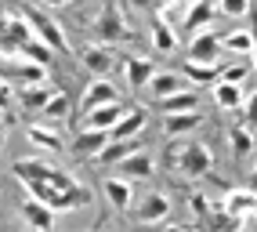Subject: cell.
I'll return each instance as SVG.
<instances>
[{
	"mask_svg": "<svg viewBox=\"0 0 257 232\" xmlns=\"http://www.w3.org/2000/svg\"><path fill=\"white\" fill-rule=\"evenodd\" d=\"M19 51H22L26 58H33V62H40V65H47V58H51V47H47L44 40H37V37L22 40V44H19Z\"/></svg>",
	"mask_w": 257,
	"mask_h": 232,
	"instance_id": "obj_27",
	"label": "cell"
},
{
	"mask_svg": "<svg viewBox=\"0 0 257 232\" xmlns=\"http://www.w3.org/2000/svg\"><path fill=\"white\" fill-rule=\"evenodd\" d=\"M8 105H11V87L0 80V109H8Z\"/></svg>",
	"mask_w": 257,
	"mask_h": 232,
	"instance_id": "obj_33",
	"label": "cell"
},
{
	"mask_svg": "<svg viewBox=\"0 0 257 232\" xmlns=\"http://www.w3.org/2000/svg\"><path fill=\"white\" fill-rule=\"evenodd\" d=\"M22 19L29 22V29H33V33H37V40H44V44L51 47V51H58V55H69V51H73L69 40H65V33H62V26H58V22H51L44 11L29 8V11L22 15Z\"/></svg>",
	"mask_w": 257,
	"mask_h": 232,
	"instance_id": "obj_2",
	"label": "cell"
},
{
	"mask_svg": "<svg viewBox=\"0 0 257 232\" xmlns=\"http://www.w3.org/2000/svg\"><path fill=\"white\" fill-rule=\"evenodd\" d=\"M44 8H65V4H73V0H40Z\"/></svg>",
	"mask_w": 257,
	"mask_h": 232,
	"instance_id": "obj_34",
	"label": "cell"
},
{
	"mask_svg": "<svg viewBox=\"0 0 257 232\" xmlns=\"http://www.w3.org/2000/svg\"><path fill=\"white\" fill-rule=\"evenodd\" d=\"M105 102H116V87L109 84L105 76H98L94 84H87V91H83V112H87V109H98V105H105Z\"/></svg>",
	"mask_w": 257,
	"mask_h": 232,
	"instance_id": "obj_15",
	"label": "cell"
},
{
	"mask_svg": "<svg viewBox=\"0 0 257 232\" xmlns=\"http://www.w3.org/2000/svg\"><path fill=\"white\" fill-rule=\"evenodd\" d=\"M142 127H145V109H123V116L109 127V135H112V142H127V138L138 135Z\"/></svg>",
	"mask_w": 257,
	"mask_h": 232,
	"instance_id": "obj_11",
	"label": "cell"
},
{
	"mask_svg": "<svg viewBox=\"0 0 257 232\" xmlns=\"http://www.w3.org/2000/svg\"><path fill=\"white\" fill-rule=\"evenodd\" d=\"M134 4H138V8H156L160 0H134Z\"/></svg>",
	"mask_w": 257,
	"mask_h": 232,
	"instance_id": "obj_36",
	"label": "cell"
},
{
	"mask_svg": "<svg viewBox=\"0 0 257 232\" xmlns=\"http://www.w3.org/2000/svg\"><path fill=\"white\" fill-rule=\"evenodd\" d=\"M188 58H196V62H217L221 58V37L210 26L192 33V40H188Z\"/></svg>",
	"mask_w": 257,
	"mask_h": 232,
	"instance_id": "obj_6",
	"label": "cell"
},
{
	"mask_svg": "<svg viewBox=\"0 0 257 232\" xmlns=\"http://www.w3.org/2000/svg\"><path fill=\"white\" fill-rule=\"evenodd\" d=\"M94 37H98V44H116V40H131L134 37L127 19L116 8V0H105V4H101L98 19H94Z\"/></svg>",
	"mask_w": 257,
	"mask_h": 232,
	"instance_id": "obj_1",
	"label": "cell"
},
{
	"mask_svg": "<svg viewBox=\"0 0 257 232\" xmlns=\"http://www.w3.org/2000/svg\"><path fill=\"white\" fill-rule=\"evenodd\" d=\"M22 218H26L29 228H40V232L55 228V210H51L40 196H26L22 200Z\"/></svg>",
	"mask_w": 257,
	"mask_h": 232,
	"instance_id": "obj_7",
	"label": "cell"
},
{
	"mask_svg": "<svg viewBox=\"0 0 257 232\" xmlns=\"http://www.w3.org/2000/svg\"><path fill=\"white\" fill-rule=\"evenodd\" d=\"M160 105H163V112H188V109H199V94L196 91H174V94L160 98Z\"/></svg>",
	"mask_w": 257,
	"mask_h": 232,
	"instance_id": "obj_19",
	"label": "cell"
},
{
	"mask_svg": "<svg viewBox=\"0 0 257 232\" xmlns=\"http://www.w3.org/2000/svg\"><path fill=\"white\" fill-rule=\"evenodd\" d=\"M196 127H199V112L196 109H188V112H167V120H163V131L170 138L188 135V131H196Z\"/></svg>",
	"mask_w": 257,
	"mask_h": 232,
	"instance_id": "obj_17",
	"label": "cell"
},
{
	"mask_svg": "<svg viewBox=\"0 0 257 232\" xmlns=\"http://www.w3.org/2000/svg\"><path fill=\"white\" fill-rule=\"evenodd\" d=\"M174 167H178L185 178H207L210 167H214V153H210L207 145H181Z\"/></svg>",
	"mask_w": 257,
	"mask_h": 232,
	"instance_id": "obj_3",
	"label": "cell"
},
{
	"mask_svg": "<svg viewBox=\"0 0 257 232\" xmlns=\"http://www.w3.org/2000/svg\"><path fill=\"white\" fill-rule=\"evenodd\" d=\"M44 116L47 120H65V116H69V98H65L62 91H55L47 98V105H44Z\"/></svg>",
	"mask_w": 257,
	"mask_h": 232,
	"instance_id": "obj_28",
	"label": "cell"
},
{
	"mask_svg": "<svg viewBox=\"0 0 257 232\" xmlns=\"http://www.w3.org/2000/svg\"><path fill=\"white\" fill-rule=\"evenodd\" d=\"M29 138L37 142V145H44V149H62V145H65L58 131H47L44 124H33V127H29Z\"/></svg>",
	"mask_w": 257,
	"mask_h": 232,
	"instance_id": "obj_26",
	"label": "cell"
},
{
	"mask_svg": "<svg viewBox=\"0 0 257 232\" xmlns=\"http://www.w3.org/2000/svg\"><path fill=\"white\" fill-rule=\"evenodd\" d=\"M185 8H188V11H185V22H181V33H188V37H192L196 29H203V26H210V22H214V15H217V8H214V4H207V0H188Z\"/></svg>",
	"mask_w": 257,
	"mask_h": 232,
	"instance_id": "obj_9",
	"label": "cell"
},
{
	"mask_svg": "<svg viewBox=\"0 0 257 232\" xmlns=\"http://www.w3.org/2000/svg\"><path fill=\"white\" fill-rule=\"evenodd\" d=\"M163 8H174V4H188V0H160Z\"/></svg>",
	"mask_w": 257,
	"mask_h": 232,
	"instance_id": "obj_37",
	"label": "cell"
},
{
	"mask_svg": "<svg viewBox=\"0 0 257 232\" xmlns=\"http://www.w3.org/2000/svg\"><path fill=\"white\" fill-rule=\"evenodd\" d=\"M119 116H123V105H119V98H116V102H105V105L83 112V127H101V131H109Z\"/></svg>",
	"mask_w": 257,
	"mask_h": 232,
	"instance_id": "obj_12",
	"label": "cell"
},
{
	"mask_svg": "<svg viewBox=\"0 0 257 232\" xmlns=\"http://www.w3.org/2000/svg\"><path fill=\"white\" fill-rule=\"evenodd\" d=\"M152 73H156V65H152L149 58H127V84L131 87H145Z\"/></svg>",
	"mask_w": 257,
	"mask_h": 232,
	"instance_id": "obj_20",
	"label": "cell"
},
{
	"mask_svg": "<svg viewBox=\"0 0 257 232\" xmlns=\"http://www.w3.org/2000/svg\"><path fill=\"white\" fill-rule=\"evenodd\" d=\"M253 203H257V192L253 189H228L225 200H221V210L232 214V218H243V214H250Z\"/></svg>",
	"mask_w": 257,
	"mask_h": 232,
	"instance_id": "obj_13",
	"label": "cell"
},
{
	"mask_svg": "<svg viewBox=\"0 0 257 232\" xmlns=\"http://www.w3.org/2000/svg\"><path fill=\"white\" fill-rule=\"evenodd\" d=\"M221 51H232V55H250V51H253V33H246V29L225 33V37H221Z\"/></svg>",
	"mask_w": 257,
	"mask_h": 232,
	"instance_id": "obj_22",
	"label": "cell"
},
{
	"mask_svg": "<svg viewBox=\"0 0 257 232\" xmlns=\"http://www.w3.org/2000/svg\"><path fill=\"white\" fill-rule=\"evenodd\" d=\"M250 55H253V62H257V29H253V51H250Z\"/></svg>",
	"mask_w": 257,
	"mask_h": 232,
	"instance_id": "obj_38",
	"label": "cell"
},
{
	"mask_svg": "<svg viewBox=\"0 0 257 232\" xmlns=\"http://www.w3.org/2000/svg\"><path fill=\"white\" fill-rule=\"evenodd\" d=\"M156 98H167V94H174V91H185V80L181 73H152V80L145 84Z\"/></svg>",
	"mask_w": 257,
	"mask_h": 232,
	"instance_id": "obj_18",
	"label": "cell"
},
{
	"mask_svg": "<svg viewBox=\"0 0 257 232\" xmlns=\"http://www.w3.org/2000/svg\"><path fill=\"white\" fill-rule=\"evenodd\" d=\"M170 210H174V203H170L167 192H145L138 207H134V214H138L142 225H163L170 218Z\"/></svg>",
	"mask_w": 257,
	"mask_h": 232,
	"instance_id": "obj_4",
	"label": "cell"
},
{
	"mask_svg": "<svg viewBox=\"0 0 257 232\" xmlns=\"http://www.w3.org/2000/svg\"><path fill=\"white\" fill-rule=\"evenodd\" d=\"M0 145H4V124H0Z\"/></svg>",
	"mask_w": 257,
	"mask_h": 232,
	"instance_id": "obj_39",
	"label": "cell"
},
{
	"mask_svg": "<svg viewBox=\"0 0 257 232\" xmlns=\"http://www.w3.org/2000/svg\"><path fill=\"white\" fill-rule=\"evenodd\" d=\"M228 145H232L235 156H250V153H253V138H250L246 127H232V131H228Z\"/></svg>",
	"mask_w": 257,
	"mask_h": 232,
	"instance_id": "obj_25",
	"label": "cell"
},
{
	"mask_svg": "<svg viewBox=\"0 0 257 232\" xmlns=\"http://www.w3.org/2000/svg\"><path fill=\"white\" fill-rule=\"evenodd\" d=\"M152 40H156V51H174L178 47V33L170 29V22H163L156 15V19H152Z\"/></svg>",
	"mask_w": 257,
	"mask_h": 232,
	"instance_id": "obj_24",
	"label": "cell"
},
{
	"mask_svg": "<svg viewBox=\"0 0 257 232\" xmlns=\"http://www.w3.org/2000/svg\"><path fill=\"white\" fill-rule=\"evenodd\" d=\"M253 181H257V167H253Z\"/></svg>",
	"mask_w": 257,
	"mask_h": 232,
	"instance_id": "obj_40",
	"label": "cell"
},
{
	"mask_svg": "<svg viewBox=\"0 0 257 232\" xmlns=\"http://www.w3.org/2000/svg\"><path fill=\"white\" fill-rule=\"evenodd\" d=\"M80 62H83V69H87L91 76H105L112 65H116V58L105 51V44H87L80 51Z\"/></svg>",
	"mask_w": 257,
	"mask_h": 232,
	"instance_id": "obj_10",
	"label": "cell"
},
{
	"mask_svg": "<svg viewBox=\"0 0 257 232\" xmlns=\"http://www.w3.org/2000/svg\"><path fill=\"white\" fill-rule=\"evenodd\" d=\"M214 102H217L221 109H239V105H243V87L221 80V84L214 87Z\"/></svg>",
	"mask_w": 257,
	"mask_h": 232,
	"instance_id": "obj_23",
	"label": "cell"
},
{
	"mask_svg": "<svg viewBox=\"0 0 257 232\" xmlns=\"http://www.w3.org/2000/svg\"><path fill=\"white\" fill-rule=\"evenodd\" d=\"M243 225H253V228H257V203L250 207V218H243Z\"/></svg>",
	"mask_w": 257,
	"mask_h": 232,
	"instance_id": "obj_35",
	"label": "cell"
},
{
	"mask_svg": "<svg viewBox=\"0 0 257 232\" xmlns=\"http://www.w3.org/2000/svg\"><path fill=\"white\" fill-rule=\"evenodd\" d=\"M188 210H192L196 218L207 221V214H210V200H207V196H188Z\"/></svg>",
	"mask_w": 257,
	"mask_h": 232,
	"instance_id": "obj_31",
	"label": "cell"
},
{
	"mask_svg": "<svg viewBox=\"0 0 257 232\" xmlns=\"http://www.w3.org/2000/svg\"><path fill=\"white\" fill-rule=\"evenodd\" d=\"M101 192H105V200H109V207H112V210H127V207L134 203L131 181H127V178H119V174L101 178Z\"/></svg>",
	"mask_w": 257,
	"mask_h": 232,
	"instance_id": "obj_8",
	"label": "cell"
},
{
	"mask_svg": "<svg viewBox=\"0 0 257 232\" xmlns=\"http://www.w3.org/2000/svg\"><path fill=\"white\" fill-rule=\"evenodd\" d=\"M51 94H55V87H47L44 80H40V84H26V87L19 91V98H22L26 109H44Z\"/></svg>",
	"mask_w": 257,
	"mask_h": 232,
	"instance_id": "obj_21",
	"label": "cell"
},
{
	"mask_svg": "<svg viewBox=\"0 0 257 232\" xmlns=\"http://www.w3.org/2000/svg\"><path fill=\"white\" fill-rule=\"evenodd\" d=\"M109 138H112V135H109V131H101V127H83L80 138L73 142V153H76V156H94Z\"/></svg>",
	"mask_w": 257,
	"mask_h": 232,
	"instance_id": "obj_14",
	"label": "cell"
},
{
	"mask_svg": "<svg viewBox=\"0 0 257 232\" xmlns=\"http://www.w3.org/2000/svg\"><path fill=\"white\" fill-rule=\"evenodd\" d=\"M181 73L188 80H196V84H214V80H221V62H196V58H188L181 65Z\"/></svg>",
	"mask_w": 257,
	"mask_h": 232,
	"instance_id": "obj_16",
	"label": "cell"
},
{
	"mask_svg": "<svg viewBox=\"0 0 257 232\" xmlns=\"http://www.w3.org/2000/svg\"><path fill=\"white\" fill-rule=\"evenodd\" d=\"M246 127H257V91L250 94V102H246Z\"/></svg>",
	"mask_w": 257,
	"mask_h": 232,
	"instance_id": "obj_32",
	"label": "cell"
},
{
	"mask_svg": "<svg viewBox=\"0 0 257 232\" xmlns=\"http://www.w3.org/2000/svg\"><path fill=\"white\" fill-rule=\"evenodd\" d=\"M217 11L228 19H246L250 15V0H217Z\"/></svg>",
	"mask_w": 257,
	"mask_h": 232,
	"instance_id": "obj_29",
	"label": "cell"
},
{
	"mask_svg": "<svg viewBox=\"0 0 257 232\" xmlns=\"http://www.w3.org/2000/svg\"><path fill=\"white\" fill-rule=\"evenodd\" d=\"M116 174L127 178V181H138V178H152L156 174V160H152L145 149H131L127 156L116 160Z\"/></svg>",
	"mask_w": 257,
	"mask_h": 232,
	"instance_id": "obj_5",
	"label": "cell"
},
{
	"mask_svg": "<svg viewBox=\"0 0 257 232\" xmlns=\"http://www.w3.org/2000/svg\"><path fill=\"white\" fill-rule=\"evenodd\" d=\"M243 76H246L243 62H239V65H221V80H228V84H243Z\"/></svg>",
	"mask_w": 257,
	"mask_h": 232,
	"instance_id": "obj_30",
	"label": "cell"
}]
</instances>
